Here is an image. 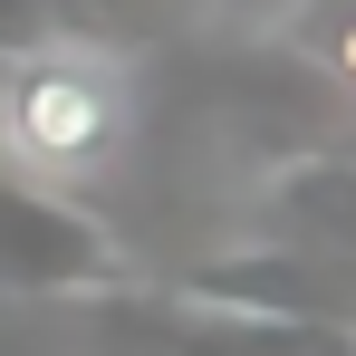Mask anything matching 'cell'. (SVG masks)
<instances>
[{"mask_svg": "<svg viewBox=\"0 0 356 356\" xmlns=\"http://www.w3.org/2000/svg\"><path fill=\"white\" fill-rule=\"evenodd\" d=\"M125 77L97 58H67V49H49V58H19L10 77H0V164L29 183H87L116 164L125 145Z\"/></svg>", "mask_w": 356, "mask_h": 356, "instance_id": "cell-1", "label": "cell"}, {"mask_svg": "<svg viewBox=\"0 0 356 356\" xmlns=\"http://www.w3.org/2000/svg\"><path fill=\"white\" fill-rule=\"evenodd\" d=\"M327 67H337V77H347V87H356V19H347V29H337V39H327Z\"/></svg>", "mask_w": 356, "mask_h": 356, "instance_id": "cell-2", "label": "cell"}, {"mask_svg": "<svg viewBox=\"0 0 356 356\" xmlns=\"http://www.w3.org/2000/svg\"><path fill=\"white\" fill-rule=\"evenodd\" d=\"M232 10H270V19H280V10H298V0H232Z\"/></svg>", "mask_w": 356, "mask_h": 356, "instance_id": "cell-3", "label": "cell"}]
</instances>
